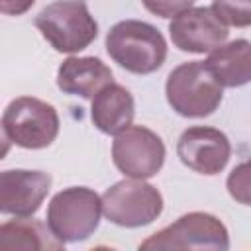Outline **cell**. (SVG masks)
<instances>
[{
	"mask_svg": "<svg viewBox=\"0 0 251 251\" xmlns=\"http://www.w3.org/2000/svg\"><path fill=\"white\" fill-rule=\"evenodd\" d=\"M102 210L106 220L120 227H141L161 216L163 196L143 178L120 180L102 194Z\"/></svg>",
	"mask_w": 251,
	"mask_h": 251,
	"instance_id": "52a82bcc",
	"label": "cell"
},
{
	"mask_svg": "<svg viewBox=\"0 0 251 251\" xmlns=\"http://www.w3.org/2000/svg\"><path fill=\"white\" fill-rule=\"evenodd\" d=\"M167 149L163 139L143 126H129L112 141V161L129 178H151L165 165Z\"/></svg>",
	"mask_w": 251,
	"mask_h": 251,
	"instance_id": "ba28073f",
	"label": "cell"
},
{
	"mask_svg": "<svg viewBox=\"0 0 251 251\" xmlns=\"http://www.w3.org/2000/svg\"><path fill=\"white\" fill-rule=\"evenodd\" d=\"M135 116V102L129 90L118 82L106 84L92 98L90 120L106 135H116L129 127Z\"/></svg>",
	"mask_w": 251,
	"mask_h": 251,
	"instance_id": "4fadbf2b",
	"label": "cell"
},
{
	"mask_svg": "<svg viewBox=\"0 0 251 251\" xmlns=\"http://www.w3.org/2000/svg\"><path fill=\"white\" fill-rule=\"evenodd\" d=\"M226 188L235 202L251 206V159L231 169L226 180Z\"/></svg>",
	"mask_w": 251,
	"mask_h": 251,
	"instance_id": "e0dca14e",
	"label": "cell"
},
{
	"mask_svg": "<svg viewBox=\"0 0 251 251\" xmlns=\"http://www.w3.org/2000/svg\"><path fill=\"white\" fill-rule=\"evenodd\" d=\"M139 249H229V233L220 218L208 212H188L171 226L155 231Z\"/></svg>",
	"mask_w": 251,
	"mask_h": 251,
	"instance_id": "8992f818",
	"label": "cell"
},
{
	"mask_svg": "<svg viewBox=\"0 0 251 251\" xmlns=\"http://www.w3.org/2000/svg\"><path fill=\"white\" fill-rule=\"evenodd\" d=\"M110 82H114V75L98 57H67L57 71L59 90L73 96L94 98Z\"/></svg>",
	"mask_w": 251,
	"mask_h": 251,
	"instance_id": "7c38bea8",
	"label": "cell"
},
{
	"mask_svg": "<svg viewBox=\"0 0 251 251\" xmlns=\"http://www.w3.org/2000/svg\"><path fill=\"white\" fill-rule=\"evenodd\" d=\"M57 110L33 96L12 100L2 114V131L8 141L24 149L49 147L59 135Z\"/></svg>",
	"mask_w": 251,
	"mask_h": 251,
	"instance_id": "5b68a950",
	"label": "cell"
},
{
	"mask_svg": "<svg viewBox=\"0 0 251 251\" xmlns=\"http://www.w3.org/2000/svg\"><path fill=\"white\" fill-rule=\"evenodd\" d=\"M212 10L226 25H233V27L251 25V0H214Z\"/></svg>",
	"mask_w": 251,
	"mask_h": 251,
	"instance_id": "2e32d148",
	"label": "cell"
},
{
	"mask_svg": "<svg viewBox=\"0 0 251 251\" xmlns=\"http://www.w3.org/2000/svg\"><path fill=\"white\" fill-rule=\"evenodd\" d=\"M176 155L194 173L214 176L222 173L231 157L227 135L216 127L192 126L184 129L176 143Z\"/></svg>",
	"mask_w": 251,
	"mask_h": 251,
	"instance_id": "30bf717a",
	"label": "cell"
},
{
	"mask_svg": "<svg viewBox=\"0 0 251 251\" xmlns=\"http://www.w3.org/2000/svg\"><path fill=\"white\" fill-rule=\"evenodd\" d=\"M35 0H0V12L6 16H22L25 14Z\"/></svg>",
	"mask_w": 251,
	"mask_h": 251,
	"instance_id": "d6986e66",
	"label": "cell"
},
{
	"mask_svg": "<svg viewBox=\"0 0 251 251\" xmlns=\"http://www.w3.org/2000/svg\"><path fill=\"white\" fill-rule=\"evenodd\" d=\"M33 24L59 53H78L98 35V24L84 0H55L35 16Z\"/></svg>",
	"mask_w": 251,
	"mask_h": 251,
	"instance_id": "7a4b0ae2",
	"label": "cell"
},
{
	"mask_svg": "<svg viewBox=\"0 0 251 251\" xmlns=\"http://www.w3.org/2000/svg\"><path fill=\"white\" fill-rule=\"evenodd\" d=\"M169 35L173 45L184 53H210L224 45L229 31L212 8L196 6L171 20Z\"/></svg>",
	"mask_w": 251,
	"mask_h": 251,
	"instance_id": "9c48e42d",
	"label": "cell"
},
{
	"mask_svg": "<svg viewBox=\"0 0 251 251\" xmlns=\"http://www.w3.org/2000/svg\"><path fill=\"white\" fill-rule=\"evenodd\" d=\"M141 4L159 18H175L180 12L192 8L194 0H141Z\"/></svg>",
	"mask_w": 251,
	"mask_h": 251,
	"instance_id": "ac0fdd59",
	"label": "cell"
},
{
	"mask_svg": "<svg viewBox=\"0 0 251 251\" xmlns=\"http://www.w3.org/2000/svg\"><path fill=\"white\" fill-rule=\"evenodd\" d=\"M51 175L43 171L10 169L0 173V212L29 218L33 216L51 190Z\"/></svg>",
	"mask_w": 251,
	"mask_h": 251,
	"instance_id": "8fae6325",
	"label": "cell"
},
{
	"mask_svg": "<svg viewBox=\"0 0 251 251\" xmlns=\"http://www.w3.org/2000/svg\"><path fill=\"white\" fill-rule=\"evenodd\" d=\"M102 198L86 186H71L57 192L47 206V226L63 243L88 239L100 224Z\"/></svg>",
	"mask_w": 251,
	"mask_h": 251,
	"instance_id": "277c9868",
	"label": "cell"
},
{
	"mask_svg": "<svg viewBox=\"0 0 251 251\" xmlns=\"http://www.w3.org/2000/svg\"><path fill=\"white\" fill-rule=\"evenodd\" d=\"M63 241L55 237L47 224L39 220H10L0 226V247L2 249H35V251H59Z\"/></svg>",
	"mask_w": 251,
	"mask_h": 251,
	"instance_id": "9a60e30c",
	"label": "cell"
},
{
	"mask_svg": "<svg viewBox=\"0 0 251 251\" xmlns=\"http://www.w3.org/2000/svg\"><path fill=\"white\" fill-rule=\"evenodd\" d=\"M224 86L214 78L204 61H188L175 67L165 84L169 106L184 118H206L218 110Z\"/></svg>",
	"mask_w": 251,
	"mask_h": 251,
	"instance_id": "3957f363",
	"label": "cell"
},
{
	"mask_svg": "<svg viewBox=\"0 0 251 251\" xmlns=\"http://www.w3.org/2000/svg\"><path fill=\"white\" fill-rule=\"evenodd\" d=\"M214 78L227 88H237L251 82V41L235 39L210 51L204 61Z\"/></svg>",
	"mask_w": 251,
	"mask_h": 251,
	"instance_id": "5bb4252c",
	"label": "cell"
},
{
	"mask_svg": "<svg viewBox=\"0 0 251 251\" xmlns=\"http://www.w3.org/2000/svg\"><path fill=\"white\" fill-rule=\"evenodd\" d=\"M106 51L122 69L133 75H151L167 59V41L155 25L141 20H124L110 27Z\"/></svg>",
	"mask_w": 251,
	"mask_h": 251,
	"instance_id": "6da1fadb",
	"label": "cell"
}]
</instances>
